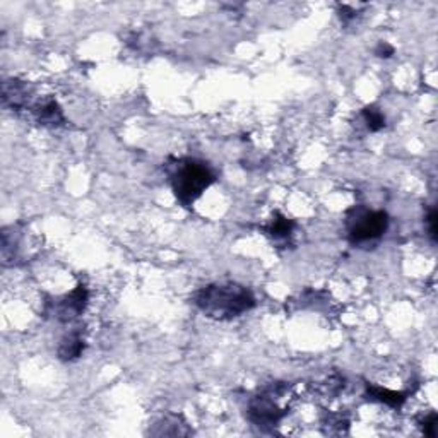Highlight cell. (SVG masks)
Segmentation results:
<instances>
[{
	"mask_svg": "<svg viewBox=\"0 0 438 438\" xmlns=\"http://www.w3.org/2000/svg\"><path fill=\"white\" fill-rule=\"evenodd\" d=\"M426 226H428V235L432 238L433 243H437V221H438V214L435 207L428 211V216H426Z\"/></svg>",
	"mask_w": 438,
	"mask_h": 438,
	"instance_id": "cell-13",
	"label": "cell"
},
{
	"mask_svg": "<svg viewBox=\"0 0 438 438\" xmlns=\"http://www.w3.org/2000/svg\"><path fill=\"white\" fill-rule=\"evenodd\" d=\"M84 347L86 345H84V339H82L81 332L79 331L70 332L69 335H66V338L60 341L59 358L62 361L77 360V358L82 354V351H84Z\"/></svg>",
	"mask_w": 438,
	"mask_h": 438,
	"instance_id": "cell-9",
	"label": "cell"
},
{
	"mask_svg": "<svg viewBox=\"0 0 438 438\" xmlns=\"http://www.w3.org/2000/svg\"><path fill=\"white\" fill-rule=\"evenodd\" d=\"M88 289L84 285H79L74 292H70L60 300L54 301V303L47 305V312L52 313L59 322H70V320L77 319L82 315L88 305Z\"/></svg>",
	"mask_w": 438,
	"mask_h": 438,
	"instance_id": "cell-5",
	"label": "cell"
},
{
	"mask_svg": "<svg viewBox=\"0 0 438 438\" xmlns=\"http://www.w3.org/2000/svg\"><path fill=\"white\" fill-rule=\"evenodd\" d=\"M194 303L202 313L216 320H232L255 307V296L235 282L207 285L194 294Z\"/></svg>",
	"mask_w": 438,
	"mask_h": 438,
	"instance_id": "cell-1",
	"label": "cell"
},
{
	"mask_svg": "<svg viewBox=\"0 0 438 438\" xmlns=\"http://www.w3.org/2000/svg\"><path fill=\"white\" fill-rule=\"evenodd\" d=\"M388 214L385 211H372L363 206H354L347 211V240L354 247H368L377 243L388 229Z\"/></svg>",
	"mask_w": 438,
	"mask_h": 438,
	"instance_id": "cell-3",
	"label": "cell"
},
{
	"mask_svg": "<svg viewBox=\"0 0 438 438\" xmlns=\"http://www.w3.org/2000/svg\"><path fill=\"white\" fill-rule=\"evenodd\" d=\"M437 425H438V418L437 413H430L425 420L421 421V428L423 433L430 438H435L437 437Z\"/></svg>",
	"mask_w": 438,
	"mask_h": 438,
	"instance_id": "cell-12",
	"label": "cell"
},
{
	"mask_svg": "<svg viewBox=\"0 0 438 438\" xmlns=\"http://www.w3.org/2000/svg\"><path fill=\"white\" fill-rule=\"evenodd\" d=\"M214 173L204 161L183 158L169 172L173 194L182 206H192L214 182Z\"/></svg>",
	"mask_w": 438,
	"mask_h": 438,
	"instance_id": "cell-2",
	"label": "cell"
},
{
	"mask_svg": "<svg viewBox=\"0 0 438 438\" xmlns=\"http://www.w3.org/2000/svg\"><path fill=\"white\" fill-rule=\"evenodd\" d=\"M366 395H368V399H372V401L384 402L391 407H401L402 404L406 402L409 392H395L388 391V388L385 387H379V385L366 384Z\"/></svg>",
	"mask_w": 438,
	"mask_h": 438,
	"instance_id": "cell-8",
	"label": "cell"
},
{
	"mask_svg": "<svg viewBox=\"0 0 438 438\" xmlns=\"http://www.w3.org/2000/svg\"><path fill=\"white\" fill-rule=\"evenodd\" d=\"M29 98V88L26 82L19 79H9L2 86V101L6 107L13 110H21L26 107Z\"/></svg>",
	"mask_w": 438,
	"mask_h": 438,
	"instance_id": "cell-7",
	"label": "cell"
},
{
	"mask_svg": "<svg viewBox=\"0 0 438 438\" xmlns=\"http://www.w3.org/2000/svg\"><path fill=\"white\" fill-rule=\"evenodd\" d=\"M286 414H288V409H281V407L278 406V402L274 401L273 387H269L267 391H264L262 394L252 398L250 402H248L247 409L248 420L257 426H262V428L275 426Z\"/></svg>",
	"mask_w": 438,
	"mask_h": 438,
	"instance_id": "cell-4",
	"label": "cell"
},
{
	"mask_svg": "<svg viewBox=\"0 0 438 438\" xmlns=\"http://www.w3.org/2000/svg\"><path fill=\"white\" fill-rule=\"evenodd\" d=\"M338 13H339V17H341V21L345 22V24H349L351 21H354V19L358 17V10L353 9V7H349V6H339Z\"/></svg>",
	"mask_w": 438,
	"mask_h": 438,
	"instance_id": "cell-14",
	"label": "cell"
},
{
	"mask_svg": "<svg viewBox=\"0 0 438 438\" xmlns=\"http://www.w3.org/2000/svg\"><path fill=\"white\" fill-rule=\"evenodd\" d=\"M361 116H363L365 126L370 132H380L387 126V120H385L382 110L375 107V105H370V107L361 110Z\"/></svg>",
	"mask_w": 438,
	"mask_h": 438,
	"instance_id": "cell-11",
	"label": "cell"
},
{
	"mask_svg": "<svg viewBox=\"0 0 438 438\" xmlns=\"http://www.w3.org/2000/svg\"><path fill=\"white\" fill-rule=\"evenodd\" d=\"M33 115H35L36 122L43 127H62L66 123V116H63L62 108L56 103L54 98H47V100L40 101L33 108Z\"/></svg>",
	"mask_w": 438,
	"mask_h": 438,
	"instance_id": "cell-6",
	"label": "cell"
},
{
	"mask_svg": "<svg viewBox=\"0 0 438 438\" xmlns=\"http://www.w3.org/2000/svg\"><path fill=\"white\" fill-rule=\"evenodd\" d=\"M394 54H395L394 47H392L391 43H387V41H380V43L377 45L375 55L379 56V59H391Z\"/></svg>",
	"mask_w": 438,
	"mask_h": 438,
	"instance_id": "cell-15",
	"label": "cell"
},
{
	"mask_svg": "<svg viewBox=\"0 0 438 438\" xmlns=\"http://www.w3.org/2000/svg\"><path fill=\"white\" fill-rule=\"evenodd\" d=\"M293 229H294L293 219L282 216L281 213H274V216L269 221V225L264 226V232H266L271 238H274L275 241L288 240V238H292Z\"/></svg>",
	"mask_w": 438,
	"mask_h": 438,
	"instance_id": "cell-10",
	"label": "cell"
}]
</instances>
